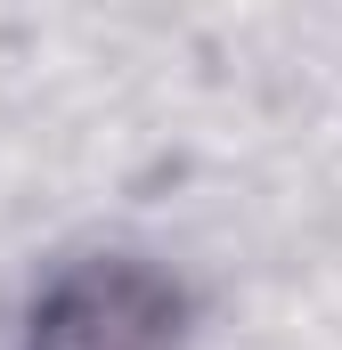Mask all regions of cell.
<instances>
[{
	"instance_id": "cell-1",
	"label": "cell",
	"mask_w": 342,
	"mask_h": 350,
	"mask_svg": "<svg viewBox=\"0 0 342 350\" xmlns=\"http://www.w3.org/2000/svg\"><path fill=\"white\" fill-rule=\"evenodd\" d=\"M171 334H179V301L139 261H82L49 285L33 318V350H171Z\"/></svg>"
}]
</instances>
